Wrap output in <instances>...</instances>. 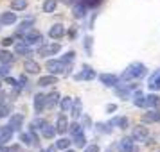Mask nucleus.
<instances>
[{"label": "nucleus", "instance_id": "1", "mask_svg": "<svg viewBox=\"0 0 160 152\" xmlns=\"http://www.w3.org/2000/svg\"><path fill=\"white\" fill-rule=\"evenodd\" d=\"M146 73V66L142 63H131L122 73V81H131V79H137L140 75Z\"/></svg>", "mask_w": 160, "mask_h": 152}, {"label": "nucleus", "instance_id": "2", "mask_svg": "<svg viewBox=\"0 0 160 152\" xmlns=\"http://www.w3.org/2000/svg\"><path fill=\"white\" fill-rule=\"evenodd\" d=\"M47 70H49V72L51 73H54V75H59V73H65L67 70H68V68H67V65L65 63H63V61H61V59H49V61H47Z\"/></svg>", "mask_w": 160, "mask_h": 152}, {"label": "nucleus", "instance_id": "3", "mask_svg": "<svg viewBox=\"0 0 160 152\" xmlns=\"http://www.w3.org/2000/svg\"><path fill=\"white\" fill-rule=\"evenodd\" d=\"M59 48H61L59 43H47V45H42V47L38 48V54L43 56V58H47V56H54V54H58Z\"/></svg>", "mask_w": 160, "mask_h": 152}, {"label": "nucleus", "instance_id": "4", "mask_svg": "<svg viewBox=\"0 0 160 152\" xmlns=\"http://www.w3.org/2000/svg\"><path fill=\"white\" fill-rule=\"evenodd\" d=\"M23 41L29 45H34V43H42L43 41V36H42V32H38V30H27L25 34H23Z\"/></svg>", "mask_w": 160, "mask_h": 152}, {"label": "nucleus", "instance_id": "5", "mask_svg": "<svg viewBox=\"0 0 160 152\" xmlns=\"http://www.w3.org/2000/svg\"><path fill=\"white\" fill-rule=\"evenodd\" d=\"M13 132H15V129H13L11 125H2V127H0V145L11 141Z\"/></svg>", "mask_w": 160, "mask_h": 152}, {"label": "nucleus", "instance_id": "6", "mask_svg": "<svg viewBox=\"0 0 160 152\" xmlns=\"http://www.w3.org/2000/svg\"><path fill=\"white\" fill-rule=\"evenodd\" d=\"M131 138H133L135 141H146V138H148V129L142 127V125L133 127V131H131Z\"/></svg>", "mask_w": 160, "mask_h": 152}, {"label": "nucleus", "instance_id": "7", "mask_svg": "<svg viewBox=\"0 0 160 152\" xmlns=\"http://www.w3.org/2000/svg\"><path fill=\"white\" fill-rule=\"evenodd\" d=\"M45 108H47V95H43V93L34 95V111L42 113Z\"/></svg>", "mask_w": 160, "mask_h": 152}, {"label": "nucleus", "instance_id": "8", "mask_svg": "<svg viewBox=\"0 0 160 152\" xmlns=\"http://www.w3.org/2000/svg\"><path fill=\"white\" fill-rule=\"evenodd\" d=\"M20 141H22L23 145H27V147H32V145H38V138H36V134L31 131V132H22V134H20Z\"/></svg>", "mask_w": 160, "mask_h": 152}, {"label": "nucleus", "instance_id": "9", "mask_svg": "<svg viewBox=\"0 0 160 152\" xmlns=\"http://www.w3.org/2000/svg\"><path fill=\"white\" fill-rule=\"evenodd\" d=\"M49 36L52 39H59V38L65 36V27L61 25V23H54L51 29H49Z\"/></svg>", "mask_w": 160, "mask_h": 152}, {"label": "nucleus", "instance_id": "10", "mask_svg": "<svg viewBox=\"0 0 160 152\" xmlns=\"http://www.w3.org/2000/svg\"><path fill=\"white\" fill-rule=\"evenodd\" d=\"M99 81H101V84L112 88V86H117L119 77H117V75H112V73H101V75H99Z\"/></svg>", "mask_w": 160, "mask_h": 152}, {"label": "nucleus", "instance_id": "11", "mask_svg": "<svg viewBox=\"0 0 160 152\" xmlns=\"http://www.w3.org/2000/svg\"><path fill=\"white\" fill-rule=\"evenodd\" d=\"M52 84H58V75H54V73H51V75H43V77H40L38 79V86H52Z\"/></svg>", "mask_w": 160, "mask_h": 152}, {"label": "nucleus", "instance_id": "12", "mask_svg": "<svg viewBox=\"0 0 160 152\" xmlns=\"http://www.w3.org/2000/svg\"><path fill=\"white\" fill-rule=\"evenodd\" d=\"M15 52L18 54V56H31L29 43H25V41H18V43H15Z\"/></svg>", "mask_w": 160, "mask_h": 152}, {"label": "nucleus", "instance_id": "13", "mask_svg": "<svg viewBox=\"0 0 160 152\" xmlns=\"http://www.w3.org/2000/svg\"><path fill=\"white\" fill-rule=\"evenodd\" d=\"M16 22V13H11V11H6L0 15V23L2 25H13Z\"/></svg>", "mask_w": 160, "mask_h": 152}, {"label": "nucleus", "instance_id": "14", "mask_svg": "<svg viewBox=\"0 0 160 152\" xmlns=\"http://www.w3.org/2000/svg\"><path fill=\"white\" fill-rule=\"evenodd\" d=\"M76 79H85V81H92L95 79V72L90 68V66H83V70H81V73H78L76 75Z\"/></svg>", "mask_w": 160, "mask_h": 152}, {"label": "nucleus", "instance_id": "15", "mask_svg": "<svg viewBox=\"0 0 160 152\" xmlns=\"http://www.w3.org/2000/svg\"><path fill=\"white\" fill-rule=\"evenodd\" d=\"M158 120H160V111H155V109L142 115V122L144 123H155V122H158Z\"/></svg>", "mask_w": 160, "mask_h": 152}, {"label": "nucleus", "instance_id": "16", "mask_svg": "<svg viewBox=\"0 0 160 152\" xmlns=\"http://www.w3.org/2000/svg\"><path fill=\"white\" fill-rule=\"evenodd\" d=\"M56 131H58L59 134H63L68 131V120H67L65 115H59L58 116V122H56Z\"/></svg>", "mask_w": 160, "mask_h": 152}, {"label": "nucleus", "instance_id": "17", "mask_svg": "<svg viewBox=\"0 0 160 152\" xmlns=\"http://www.w3.org/2000/svg\"><path fill=\"white\" fill-rule=\"evenodd\" d=\"M23 70L27 73H38L40 72V65H38L36 61H32V59H27V61L23 63Z\"/></svg>", "mask_w": 160, "mask_h": 152}, {"label": "nucleus", "instance_id": "18", "mask_svg": "<svg viewBox=\"0 0 160 152\" xmlns=\"http://www.w3.org/2000/svg\"><path fill=\"white\" fill-rule=\"evenodd\" d=\"M119 152H133V138H124L119 143Z\"/></svg>", "mask_w": 160, "mask_h": 152}, {"label": "nucleus", "instance_id": "19", "mask_svg": "<svg viewBox=\"0 0 160 152\" xmlns=\"http://www.w3.org/2000/svg\"><path fill=\"white\" fill-rule=\"evenodd\" d=\"M133 104L137 108H148V97H144L140 91H137L135 93V99H133Z\"/></svg>", "mask_w": 160, "mask_h": 152}, {"label": "nucleus", "instance_id": "20", "mask_svg": "<svg viewBox=\"0 0 160 152\" xmlns=\"http://www.w3.org/2000/svg\"><path fill=\"white\" fill-rule=\"evenodd\" d=\"M58 131H56V127L54 125H51V123H45L43 129H42V134H43V138H47V140H51V138H54V134H56Z\"/></svg>", "mask_w": 160, "mask_h": 152}, {"label": "nucleus", "instance_id": "21", "mask_svg": "<svg viewBox=\"0 0 160 152\" xmlns=\"http://www.w3.org/2000/svg\"><path fill=\"white\" fill-rule=\"evenodd\" d=\"M56 7H58V0H45L43 2V13H54L56 11Z\"/></svg>", "mask_w": 160, "mask_h": 152}, {"label": "nucleus", "instance_id": "22", "mask_svg": "<svg viewBox=\"0 0 160 152\" xmlns=\"http://www.w3.org/2000/svg\"><path fill=\"white\" fill-rule=\"evenodd\" d=\"M72 11H74V16L76 18H85V15H87V6L85 4H76Z\"/></svg>", "mask_w": 160, "mask_h": 152}, {"label": "nucleus", "instance_id": "23", "mask_svg": "<svg viewBox=\"0 0 160 152\" xmlns=\"http://www.w3.org/2000/svg\"><path fill=\"white\" fill-rule=\"evenodd\" d=\"M58 100H59V93L58 91H52V93H49L47 95V108H54L56 104H58Z\"/></svg>", "mask_w": 160, "mask_h": 152}, {"label": "nucleus", "instance_id": "24", "mask_svg": "<svg viewBox=\"0 0 160 152\" xmlns=\"http://www.w3.org/2000/svg\"><path fill=\"white\" fill-rule=\"evenodd\" d=\"M110 125H115V127L126 129V127H128V118H124V116H117V118H113V120L110 122Z\"/></svg>", "mask_w": 160, "mask_h": 152}, {"label": "nucleus", "instance_id": "25", "mask_svg": "<svg viewBox=\"0 0 160 152\" xmlns=\"http://www.w3.org/2000/svg\"><path fill=\"white\" fill-rule=\"evenodd\" d=\"M22 122H23L22 115H13L11 116V120H9V125H11L13 129H20V127H22Z\"/></svg>", "mask_w": 160, "mask_h": 152}, {"label": "nucleus", "instance_id": "26", "mask_svg": "<svg viewBox=\"0 0 160 152\" xmlns=\"http://www.w3.org/2000/svg\"><path fill=\"white\" fill-rule=\"evenodd\" d=\"M70 113H72V118H79L81 116V100L79 99H74V104H72Z\"/></svg>", "mask_w": 160, "mask_h": 152}, {"label": "nucleus", "instance_id": "27", "mask_svg": "<svg viewBox=\"0 0 160 152\" xmlns=\"http://www.w3.org/2000/svg\"><path fill=\"white\" fill-rule=\"evenodd\" d=\"M149 90H160V72L153 73V77L149 79Z\"/></svg>", "mask_w": 160, "mask_h": 152}, {"label": "nucleus", "instance_id": "28", "mask_svg": "<svg viewBox=\"0 0 160 152\" xmlns=\"http://www.w3.org/2000/svg\"><path fill=\"white\" fill-rule=\"evenodd\" d=\"M27 7V0H11V9L13 11H23Z\"/></svg>", "mask_w": 160, "mask_h": 152}, {"label": "nucleus", "instance_id": "29", "mask_svg": "<svg viewBox=\"0 0 160 152\" xmlns=\"http://www.w3.org/2000/svg\"><path fill=\"white\" fill-rule=\"evenodd\" d=\"M13 56H11V52H8V50H2L0 52V63L2 65H11L13 63Z\"/></svg>", "mask_w": 160, "mask_h": 152}, {"label": "nucleus", "instance_id": "30", "mask_svg": "<svg viewBox=\"0 0 160 152\" xmlns=\"http://www.w3.org/2000/svg\"><path fill=\"white\" fill-rule=\"evenodd\" d=\"M34 23V20L32 18H29V20H23L22 23H20V29H18V34H25L27 30H31V25Z\"/></svg>", "mask_w": 160, "mask_h": 152}, {"label": "nucleus", "instance_id": "31", "mask_svg": "<svg viewBox=\"0 0 160 152\" xmlns=\"http://www.w3.org/2000/svg\"><path fill=\"white\" fill-rule=\"evenodd\" d=\"M72 104H74V100H72V97H63V99H61V109H63V111H70V109H72Z\"/></svg>", "mask_w": 160, "mask_h": 152}, {"label": "nucleus", "instance_id": "32", "mask_svg": "<svg viewBox=\"0 0 160 152\" xmlns=\"http://www.w3.org/2000/svg\"><path fill=\"white\" fill-rule=\"evenodd\" d=\"M158 104H160L158 95H148V108H157Z\"/></svg>", "mask_w": 160, "mask_h": 152}, {"label": "nucleus", "instance_id": "33", "mask_svg": "<svg viewBox=\"0 0 160 152\" xmlns=\"http://www.w3.org/2000/svg\"><path fill=\"white\" fill-rule=\"evenodd\" d=\"M74 59H76V52L70 50V52H67L65 56L61 58V61H63L65 65H72V63H74Z\"/></svg>", "mask_w": 160, "mask_h": 152}, {"label": "nucleus", "instance_id": "34", "mask_svg": "<svg viewBox=\"0 0 160 152\" xmlns=\"http://www.w3.org/2000/svg\"><path fill=\"white\" fill-rule=\"evenodd\" d=\"M68 145H70V140H67V138H61L56 141V149H61V150H67L68 149Z\"/></svg>", "mask_w": 160, "mask_h": 152}, {"label": "nucleus", "instance_id": "35", "mask_svg": "<svg viewBox=\"0 0 160 152\" xmlns=\"http://www.w3.org/2000/svg\"><path fill=\"white\" fill-rule=\"evenodd\" d=\"M74 143H76V147H85V143H87V140H85V134L81 132V134H78V136H74Z\"/></svg>", "mask_w": 160, "mask_h": 152}, {"label": "nucleus", "instance_id": "36", "mask_svg": "<svg viewBox=\"0 0 160 152\" xmlns=\"http://www.w3.org/2000/svg\"><path fill=\"white\" fill-rule=\"evenodd\" d=\"M45 123H47L45 120H42V118H36V120H32L31 127H32V131H34V129H40V131H42V129H43V125H45Z\"/></svg>", "mask_w": 160, "mask_h": 152}, {"label": "nucleus", "instance_id": "37", "mask_svg": "<svg viewBox=\"0 0 160 152\" xmlns=\"http://www.w3.org/2000/svg\"><path fill=\"white\" fill-rule=\"evenodd\" d=\"M68 129H70V132H72V136H78V134L83 132V129H81L79 123H72V125H68Z\"/></svg>", "mask_w": 160, "mask_h": 152}, {"label": "nucleus", "instance_id": "38", "mask_svg": "<svg viewBox=\"0 0 160 152\" xmlns=\"http://www.w3.org/2000/svg\"><path fill=\"white\" fill-rule=\"evenodd\" d=\"M9 115V106L8 104H0V118H6Z\"/></svg>", "mask_w": 160, "mask_h": 152}, {"label": "nucleus", "instance_id": "39", "mask_svg": "<svg viewBox=\"0 0 160 152\" xmlns=\"http://www.w3.org/2000/svg\"><path fill=\"white\" fill-rule=\"evenodd\" d=\"M85 48H87L88 54H92V38H90V36L85 39Z\"/></svg>", "mask_w": 160, "mask_h": 152}, {"label": "nucleus", "instance_id": "40", "mask_svg": "<svg viewBox=\"0 0 160 152\" xmlns=\"http://www.w3.org/2000/svg\"><path fill=\"white\" fill-rule=\"evenodd\" d=\"M6 82H8L9 86H13V88L20 86V84H18V81H16V79H13V77H8V79H6Z\"/></svg>", "mask_w": 160, "mask_h": 152}, {"label": "nucleus", "instance_id": "41", "mask_svg": "<svg viewBox=\"0 0 160 152\" xmlns=\"http://www.w3.org/2000/svg\"><path fill=\"white\" fill-rule=\"evenodd\" d=\"M13 43H15V39H13V38H4V41H2L4 47H9V45H13Z\"/></svg>", "mask_w": 160, "mask_h": 152}, {"label": "nucleus", "instance_id": "42", "mask_svg": "<svg viewBox=\"0 0 160 152\" xmlns=\"http://www.w3.org/2000/svg\"><path fill=\"white\" fill-rule=\"evenodd\" d=\"M85 152H99V147H97V145H90V147H87Z\"/></svg>", "mask_w": 160, "mask_h": 152}, {"label": "nucleus", "instance_id": "43", "mask_svg": "<svg viewBox=\"0 0 160 152\" xmlns=\"http://www.w3.org/2000/svg\"><path fill=\"white\" fill-rule=\"evenodd\" d=\"M0 75H8V65L0 66Z\"/></svg>", "mask_w": 160, "mask_h": 152}, {"label": "nucleus", "instance_id": "44", "mask_svg": "<svg viewBox=\"0 0 160 152\" xmlns=\"http://www.w3.org/2000/svg\"><path fill=\"white\" fill-rule=\"evenodd\" d=\"M115 109H117V106H113V104H110V106H106V111H108V113H113Z\"/></svg>", "mask_w": 160, "mask_h": 152}, {"label": "nucleus", "instance_id": "45", "mask_svg": "<svg viewBox=\"0 0 160 152\" xmlns=\"http://www.w3.org/2000/svg\"><path fill=\"white\" fill-rule=\"evenodd\" d=\"M25 84H27V77L22 75V77H20V86H25Z\"/></svg>", "mask_w": 160, "mask_h": 152}, {"label": "nucleus", "instance_id": "46", "mask_svg": "<svg viewBox=\"0 0 160 152\" xmlns=\"http://www.w3.org/2000/svg\"><path fill=\"white\" fill-rule=\"evenodd\" d=\"M63 4H72V0H61Z\"/></svg>", "mask_w": 160, "mask_h": 152}, {"label": "nucleus", "instance_id": "47", "mask_svg": "<svg viewBox=\"0 0 160 152\" xmlns=\"http://www.w3.org/2000/svg\"><path fill=\"white\" fill-rule=\"evenodd\" d=\"M42 152H54V149H49V150H42Z\"/></svg>", "mask_w": 160, "mask_h": 152}, {"label": "nucleus", "instance_id": "48", "mask_svg": "<svg viewBox=\"0 0 160 152\" xmlns=\"http://www.w3.org/2000/svg\"><path fill=\"white\" fill-rule=\"evenodd\" d=\"M65 152H74V150H68V149H67V150H65Z\"/></svg>", "mask_w": 160, "mask_h": 152}, {"label": "nucleus", "instance_id": "49", "mask_svg": "<svg viewBox=\"0 0 160 152\" xmlns=\"http://www.w3.org/2000/svg\"><path fill=\"white\" fill-rule=\"evenodd\" d=\"M0 90H2V82H0Z\"/></svg>", "mask_w": 160, "mask_h": 152}, {"label": "nucleus", "instance_id": "50", "mask_svg": "<svg viewBox=\"0 0 160 152\" xmlns=\"http://www.w3.org/2000/svg\"><path fill=\"white\" fill-rule=\"evenodd\" d=\"M108 152H112V149H108Z\"/></svg>", "mask_w": 160, "mask_h": 152}, {"label": "nucleus", "instance_id": "51", "mask_svg": "<svg viewBox=\"0 0 160 152\" xmlns=\"http://www.w3.org/2000/svg\"><path fill=\"white\" fill-rule=\"evenodd\" d=\"M158 152H160V150H158Z\"/></svg>", "mask_w": 160, "mask_h": 152}]
</instances>
